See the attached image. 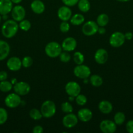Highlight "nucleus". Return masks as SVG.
<instances>
[{
    "mask_svg": "<svg viewBox=\"0 0 133 133\" xmlns=\"http://www.w3.org/2000/svg\"><path fill=\"white\" fill-rule=\"evenodd\" d=\"M19 25L14 19H8L3 24L1 33L7 38H10L16 35Z\"/></svg>",
    "mask_w": 133,
    "mask_h": 133,
    "instance_id": "nucleus-1",
    "label": "nucleus"
},
{
    "mask_svg": "<svg viewBox=\"0 0 133 133\" xmlns=\"http://www.w3.org/2000/svg\"><path fill=\"white\" fill-rule=\"evenodd\" d=\"M40 112L44 118H52L55 115L56 112V107L54 102L50 100H47L43 102L40 107Z\"/></svg>",
    "mask_w": 133,
    "mask_h": 133,
    "instance_id": "nucleus-2",
    "label": "nucleus"
},
{
    "mask_svg": "<svg viewBox=\"0 0 133 133\" xmlns=\"http://www.w3.org/2000/svg\"><path fill=\"white\" fill-rule=\"evenodd\" d=\"M62 51V47L56 42H51L45 47V53L50 58H56L59 56Z\"/></svg>",
    "mask_w": 133,
    "mask_h": 133,
    "instance_id": "nucleus-3",
    "label": "nucleus"
},
{
    "mask_svg": "<svg viewBox=\"0 0 133 133\" xmlns=\"http://www.w3.org/2000/svg\"><path fill=\"white\" fill-rule=\"evenodd\" d=\"M125 35L121 32H115L110 37L109 43L113 48H119L122 46L125 42Z\"/></svg>",
    "mask_w": 133,
    "mask_h": 133,
    "instance_id": "nucleus-4",
    "label": "nucleus"
},
{
    "mask_svg": "<svg viewBox=\"0 0 133 133\" xmlns=\"http://www.w3.org/2000/svg\"><path fill=\"white\" fill-rule=\"evenodd\" d=\"M22 100L20 97L16 93H12L8 95L5 99V103L7 107L14 109L21 104Z\"/></svg>",
    "mask_w": 133,
    "mask_h": 133,
    "instance_id": "nucleus-5",
    "label": "nucleus"
},
{
    "mask_svg": "<svg viewBox=\"0 0 133 133\" xmlns=\"http://www.w3.org/2000/svg\"><path fill=\"white\" fill-rule=\"evenodd\" d=\"M99 25L96 22L88 21L83 24L82 27V32L86 36H93L98 32Z\"/></svg>",
    "mask_w": 133,
    "mask_h": 133,
    "instance_id": "nucleus-6",
    "label": "nucleus"
},
{
    "mask_svg": "<svg viewBox=\"0 0 133 133\" xmlns=\"http://www.w3.org/2000/svg\"><path fill=\"white\" fill-rule=\"evenodd\" d=\"M74 74L76 77L80 79L88 78L91 75V70L86 65L80 64L76 66L74 69Z\"/></svg>",
    "mask_w": 133,
    "mask_h": 133,
    "instance_id": "nucleus-7",
    "label": "nucleus"
},
{
    "mask_svg": "<svg viewBox=\"0 0 133 133\" xmlns=\"http://www.w3.org/2000/svg\"><path fill=\"white\" fill-rule=\"evenodd\" d=\"M65 92L69 96L76 97L80 93L81 87L76 82L69 81L65 86Z\"/></svg>",
    "mask_w": 133,
    "mask_h": 133,
    "instance_id": "nucleus-8",
    "label": "nucleus"
},
{
    "mask_svg": "<svg viewBox=\"0 0 133 133\" xmlns=\"http://www.w3.org/2000/svg\"><path fill=\"white\" fill-rule=\"evenodd\" d=\"M15 93L19 96H25L29 93L31 90V87L28 83L26 82H18L16 83L13 87Z\"/></svg>",
    "mask_w": 133,
    "mask_h": 133,
    "instance_id": "nucleus-9",
    "label": "nucleus"
},
{
    "mask_svg": "<svg viewBox=\"0 0 133 133\" xmlns=\"http://www.w3.org/2000/svg\"><path fill=\"white\" fill-rule=\"evenodd\" d=\"M11 16L13 19L16 22H21L26 16V10L23 6L21 5H16L12 9Z\"/></svg>",
    "mask_w": 133,
    "mask_h": 133,
    "instance_id": "nucleus-10",
    "label": "nucleus"
},
{
    "mask_svg": "<svg viewBox=\"0 0 133 133\" xmlns=\"http://www.w3.org/2000/svg\"><path fill=\"white\" fill-rule=\"evenodd\" d=\"M100 129L104 133H113L117 129L116 123L114 122L105 119L100 122Z\"/></svg>",
    "mask_w": 133,
    "mask_h": 133,
    "instance_id": "nucleus-11",
    "label": "nucleus"
},
{
    "mask_svg": "<svg viewBox=\"0 0 133 133\" xmlns=\"http://www.w3.org/2000/svg\"><path fill=\"white\" fill-rule=\"evenodd\" d=\"M78 122V118L72 113H68L63 118V124L66 128L70 129L75 127Z\"/></svg>",
    "mask_w": 133,
    "mask_h": 133,
    "instance_id": "nucleus-12",
    "label": "nucleus"
},
{
    "mask_svg": "<svg viewBox=\"0 0 133 133\" xmlns=\"http://www.w3.org/2000/svg\"><path fill=\"white\" fill-rule=\"evenodd\" d=\"M77 46V42L72 37H67L63 41L61 47L65 51H72L76 49Z\"/></svg>",
    "mask_w": 133,
    "mask_h": 133,
    "instance_id": "nucleus-13",
    "label": "nucleus"
},
{
    "mask_svg": "<svg viewBox=\"0 0 133 133\" xmlns=\"http://www.w3.org/2000/svg\"><path fill=\"white\" fill-rule=\"evenodd\" d=\"M57 16L61 20L67 22L72 17V10L66 5L61 6L57 11Z\"/></svg>",
    "mask_w": 133,
    "mask_h": 133,
    "instance_id": "nucleus-14",
    "label": "nucleus"
},
{
    "mask_svg": "<svg viewBox=\"0 0 133 133\" xmlns=\"http://www.w3.org/2000/svg\"><path fill=\"white\" fill-rule=\"evenodd\" d=\"M7 66L10 71H18L22 66V61L18 57H13L7 61Z\"/></svg>",
    "mask_w": 133,
    "mask_h": 133,
    "instance_id": "nucleus-15",
    "label": "nucleus"
},
{
    "mask_svg": "<svg viewBox=\"0 0 133 133\" xmlns=\"http://www.w3.org/2000/svg\"><path fill=\"white\" fill-rule=\"evenodd\" d=\"M108 54L104 49H99L95 54V60L96 63L103 64L108 61Z\"/></svg>",
    "mask_w": 133,
    "mask_h": 133,
    "instance_id": "nucleus-16",
    "label": "nucleus"
},
{
    "mask_svg": "<svg viewBox=\"0 0 133 133\" xmlns=\"http://www.w3.org/2000/svg\"><path fill=\"white\" fill-rule=\"evenodd\" d=\"M11 0H0V14L1 16L8 14L13 8Z\"/></svg>",
    "mask_w": 133,
    "mask_h": 133,
    "instance_id": "nucleus-17",
    "label": "nucleus"
},
{
    "mask_svg": "<svg viewBox=\"0 0 133 133\" xmlns=\"http://www.w3.org/2000/svg\"><path fill=\"white\" fill-rule=\"evenodd\" d=\"M93 117V113L91 110L86 108L80 109L78 112V118L83 122H87L91 119Z\"/></svg>",
    "mask_w": 133,
    "mask_h": 133,
    "instance_id": "nucleus-18",
    "label": "nucleus"
},
{
    "mask_svg": "<svg viewBox=\"0 0 133 133\" xmlns=\"http://www.w3.org/2000/svg\"><path fill=\"white\" fill-rule=\"evenodd\" d=\"M10 45L7 42L0 40V61L5 60L10 53Z\"/></svg>",
    "mask_w": 133,
    "mask_h": 133,
    "instance_id": "nucleus-19",
    "label": "nucleus"
},
{
    "mask_svg": "<svg viewBox=\"0 0 133 133\" xmlns=\"http://www.w3.org/2000/svg\"><path fill=\"white\" fill-rule=\"evenodd\" d=\"M31 9L35 14H40L45 10V5L40 0H34L31 3Z\"/></svg>",
    "mask_w": 133,
    "mask_h": 133,
    "instance_id": "nucleus-20",
    "label": "nucleus"
},
{
    "mask_svg": "<svg viewBox=\"0 0 133 133\" xmlns=\"http://www.w3.org/2000/svg\"><path fill=\"white\" fill-rule=\"evenodd\" d=\"M99 109L102 113L105 114H110L112 111L113 106L110 101L103 100L101 101L99 104Z\"/></svg>",
    "mask_w": 133,
    "mask_h": 133,
    "instance_id": "nucleus-21",
    "label": "nucleus"
},
{
    "mask_svg": "<svg viewBox=\"0 0 133 133\" xmlns=\"http://www.w3.org/2000/svg\"><path fill=\"white\" fill-rule=\"evenodd\" d=\"M79 10L82 12H87L91 8V5L88 0H79L78 2Z\"/></svg>",
    "mask_w": 133,
    "mask_h": 133,
    "instance_id": "nucleus-22",
    "label": "nucleus"
},
{
    "mask_svg": "<svg viewBox=\"0 0 133 133\" xmlns=\"http://www.w3.org/2000/svg\"><path fill=\"white\" fill-rule=\"evenodd\" d=\"M84 20V16L81 14H75L70 18V22L74 25H80L83 23Z\"/></svg>",
    "mask_w": 133,
    "mask_h": 133,
    "instance_id": "nucleus-23",
    "label": "nucleus"
},
{
    "mask_svg": "<svg viewBox=\"0 0 133 133\" xmlns=\"http://www.w3.org/2000/svg\"><path fill=\"white\" fill-rule=\"evenodd\" d=\"M109 22V17L106 14H100L96 18V23L100 27H104Z\"/></svg>",
    "mask_w": 133,
    "mask_h": 133,
    "instance_id": "nucleus-24",
    "label": "nucleus"
},
{
    "mask_svg": "<svg viewBox=\"0 0 133 133\" xmlns=\"http://www.w3.org/2000/svg\"><path fill=\"white\" fill-rule=\"evenodd\" d=\"M91 85L95 87H99L102 84L103 79L100 75H93L90 77L89 80Z\"/></svg>",
    "mask_w": 133,
    "mask_h": 133,
    "instance_id": "nucleus-25",
    "label": "nucleus"
},
{
    "mask_svg": "<svg viewBox=\"0 0 133 133\" xmlns=\"http://www.w3.org/2000/svg\"><path fill=\"white\" fill-rule=\"evenodd\" d=\"M13 84L7 81H3L0 82V90L2 92H8L13 88Z\"/></svg>",
    "mask_w": 133,
    "mask_h": 133,
    "instance_id": "nucleus-26",
    "label": "nucleus"
},
{
    "mask_svg": "<svg viewBox=\"0 0 133 133\" xmlns=\"http://www.w3.org/2000/svg\"><path fill=\"white\" fill-rule=\"evenodd\" d=\"M114 122L116 125H121L125 121V115L122 112H118L114 116Z\"/></svg>",
    "mask_w": 133,
    "mask_h": 133,
    "instance_id": "nucleus-27",
    "label": "nucleus"
},
{
    "mask_svg": "<svg viewBox=\"0 0 133 133\" xmlns=\"http://www.w3.org/2000/svg\"><path fill=\"white\" fill-rule=\"evenodd\" d=\"M30 118L34 120H39L43 118V115L40 110L37 109H33L29 112Z\"/></svg>",
    "mask_w": 133,
    "mask_h": 133,
    "instance_id": "nucleus-28",
    "label": "nucleus"
},
{
    "mask_svg": "<svg viewBox=\"0 0 133 133\" xmlns=\"http://www.w3.org/2000/svg\"><path fill=\"white\" fill-rule=\"evenodd\" d=\"M73 60L77 65L82 64L84 62V56L81 52L76 51L73 55Z\"/></svg>",
    "mask_w": 133,
    "mask_h": 133,
    "instance_id": "nucleus-29",
    "label": "nucleus"
},
{
    "mask_svg": "<svg viewBox=\"0 0 133 133\" xmlns=\"http://www.w3.org/2000/svg\"><path fill=\"white\" fill-rule=\"evenodd\" d=\"M61 110L63 112L68 114V113H71L73 111V107L71 104L69 102H63L61 104Z\"/></svg>",
    "mask_w": 133,
    "mask_h": 133,
    "instance_id": "nucleus-30",
    "label": "nucleus"
},
{
    "mask_svg": "<svg viewBox=\"0 0 133 133\" xmlns=\"http://www.w3.org/2000/svg\"><path fill=\"white\" fill-rule=\"evenodd\" d=\"M19 27L24 31H27L31 28V23L27 19H24L22 20L19 24Z\"/></svg>",
    "mask_w": 133,
    "mask_h": 133,
    "instance_id": "nucleus-31",
    "label": "nucleus"
},
{
    "mask_svg": "<svg viewBox=\"0 0 133 133\" xmlns=\"http://www.w3.org/2000/svg\"><path fill=\"white\" fill-rule=\"evenodd\" d=\"M8 119L7 111L3 108H0V125H3Z\"/></svg>",
    "mask_w": 133,
    "mask_h": 133,
    "instance_id": "nucleus-32",
    "label": "nucleus"
},
{
    "mask_svg": "<svg viewBox=\"0 0 133 133\" xmlns=\"http://www.w3.org/2000/svg\"><path fill=\"white\" fill-rule=\"evenodd\" d=\"M75 100L76 103L78 105H80V106H83V105H86L87 101V97H86V96L83 94H78L76 97Z\"/></svg>",
    "mask_w": 133,
    "mask_h": 133,
    "instance_id": "nucleus-33",
    "label": "nucleus"
},
{
    "mask_svg": "<svg viewBox=\"0 0 133 133\" xmlns=\"http://www.w3.org/2000/svg\"><path fill=\"white\" fill-rule=\"evenodd\" d=\"M59 57L60 61L62 62H64V63L69 62L71 59L70 55L68 53V51H65V52H61Z\"/></svg>",
    "mask_w": 133,
    "mask_h": 133,
    "instance_id": "nucleus-34",
    "label": "nucleus"
},
{
    "mask_svg": "<svg viewBox=\"0 0 133 133\" xmlns=\"http://www.w3.org/2000/svg\"><path fill=\"white\" fill-rule=\"evenodd\" d=\"M22 64L24 68H29L33 64L32 58L29 56H26L22 61Z\"/></svg>",
    "mask_w": 133,
    "mask_h": 133,
    "instance_id": "nucleus-35",
    "label": "nucleus"
},
{
    "mask_svg": "<svg viewBox=\"0 0 133 133\" xmlns=\"http://www.w3.org/2000/svg\"><path fill=\"white\" fill-rule=\"evenodd\" d=\"M60 31L62 32H67L70 29V25L66 22H63L60 24L59 26Z\"/></svg>",
    "mask_w": 133,
    "mask_h": 133,
    "instance_id": "nucleus-36",
    "label": "nucleus"
},
{
    "mask_svg": "<svg viewBox=\"0 0 133 133\" xmlns=\"http://www.w3.org/2000/svg\"><path fill=\"white\" fill-rule=\"evenodd\" d=\"M62 2L67 6H73L78 4L79 0H61Z\"/></svg>",
    "mask_w": 133,
    "mask_h": 133,
    "instance_id": "nucleus-37",
    "label": "nucleus"
},
{
    "mask_svg": "<svg viewBox=\"0 0 133 133\" xmlns=\"http://www.w3.org/2000/svg\"><path fill=\"white\" fill-rule=\"evenodd\" d=\"M126 129L128 132L133 133V120H130L126 123Z\"/></svg>",
    "mask_w": 133,
    "mask_h": 133,
    "instance_id": "nucleus-38",
    "label": "nucleus"
},
{
    "mask_svg": "<svg viewBox=\"0 0 133 133\" xmlns=\"http://www.w3.org/2000/svg\"><path fill=\"white\" fill-rule=\"evenodd\" d=\"M44 130L43 128L40 125H37L33 129V133H43Z\"/></svg>",
    "mask_w": 133,
    "mask_h": 133,
    "instance_id": "nucleus-39",
    "label": "nucleus"
},
{
    "mask_svg": "<svg viewBox=\"0 0 133 133\" xmlns=\"http://www.w3.org/2000/svg\"><path fill=\"white\" fill-rule=\"evenodd\" d=\"M8 74L6 71H0V81H5L7 79Z\"/></svg>",
    "mask_w": 133,
    "mask_h": 133,
    "instance_id": "nucleus-40",
    "label": "nucleus"
},
{
    "mask_svg": "<svg viewBox=\"0 0 133 133\" xmlns=\"http://www.w3.org/2000/svg\"><path fill=\"white\" fill-rule=\"evenodd\" d=\"M125 37L126 40H130L133 38V34L131 32H127L125 34Z\"/></svg>",
    "mask_w": 133,
    "mask_h": 133,
    "instance_id": "nucleus-41",
    "label": "nucleus"
},
{
    "mask_svg": "<svg viewBox=\"0 0 133 133\" xmlns=\"http://www.w3.org/2000/svg\"><path fill=\"white\" fill-rule=\"evenodd\" d=\"M98 32L100 35H104L106 32V29L104 28V27H99V29H98Z\"/></svg>",
    "mask_w": 133,
    "mask_h": 133,
    "instance_id": "nucleus-42",
    "label": "nucleus"
},
{
    "mask_svg": "<svg viewBox=\"0 0 133 133\" xmlns=\"http://www.w3.org/2000/svg\"><path fill=\"white\" fill-rule=\"evenodd\" d=\"M12 2L13 3H15V4H18L22 2V0H11Z\"/></svg>",
    "mask_w": 133,
    "mask_h": 133,
    "instance_id": "nucleus-43",
    "label": "nucleus"
},
{
    "mask_svg": "<svg viewBox=\"0 0 133 133\" xmlns=\"http://www.w3.org/2000/svg\"><path fill=\"white\" fill-rule=\"evenodd\" d=\"M1 17H2V19H5V20H6V19L8 18L7 14H5V15H2V16H1Z\"/></svg>",
    "mask_w": 133,
    "mask_h": 133,
    "instance_id": "nucleus-44",
    "label": "nucleus"
},
{
    "mask_svg": "<svg viewBox=\"0 0 133 133\" xmlns=\"http://www.w3.org/2000/svg\"><path fill=\"white\" fill-rule=\"evenodd\" d=\"M117 1H119V2H127V1H129L130 0H116Z\"/></svg>",
    "mask_w": 133,
    "mask_h": 133,
    "instance_id": "nucleus-45",
    "label": "nucleus"
},
{
    "mask_svg": "<svg viewBox=\"0 0 133 133\" xmlns=\"http://www.w3.org/2000/svg\"><path fill=\"white\" fill-rule=\"evenodd\" d=\"M88 79H87V78H86V79H84V83H88Z\"/></svg>",
    "mask_w": 133,
    "mask_h": 133,
    "instance_id": "nucleus-46",
    "label": "nucleus"
},
{
    "mask_svg": "<svg viewBox=\"0 0 133 133\" xmlns=\"http://www.w3.org/2000/svg\"><path fill=\"white\" fill-rule=\"evenodd\" d=\"M1 19H2V17H1V15L0 14V23H1Z\"/></svg>",
    "mask_w": 133,
    "mask_h": 133,
    "instance_id": "nucleus-47",
    "label": "nucleus"
}]
</instances>
